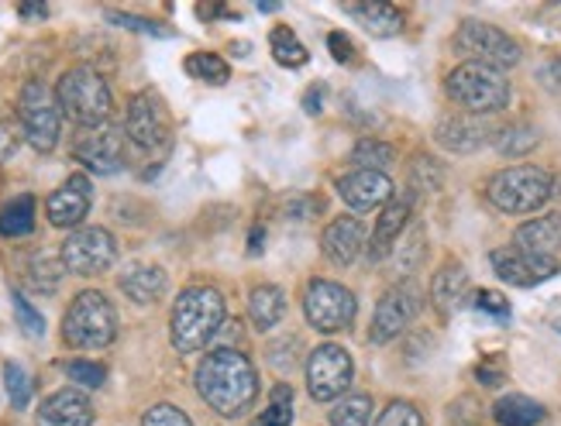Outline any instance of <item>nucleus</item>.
Instances as JSON below:
<instances>
[{
  "instance_id": "29",
  "label": "nucleus",
  "mask_w": 561,
  "mask_h": 426,
  "mask_svg": "<svg viewBox=\"0 0 561 426\" xmlns=\"http://www.w3.org/2000/svg\"><path fill=\"white\" fill-rule=\"evenodd\" d=\"M541 141V135L530 128V124H506V128L496 131V152L506 156V159H520L527 152H534Z\"/></svg>"
},
{
  "instance_id": "11",
  "label": "nucleus",
  "mask_w": 561,
  "mask_h": 426,
  "mask_svg": "<svg viewBox=\"0 0 561 426\" xmlns=\"http://www.w3.org/2000/svg\"><path fill=\"white\" fill-rule=\"evenodd\" d=\"M355 379V361L341 344H321L307 361V389L317 403L345 395Z\"/></svg>"
},
{
  "instance_id": "18",
  "label": "nucleus",
  "mask_w": 561,
  "mask_h": 426,
  "mask_svg": "<svg viewBox=\"0 0 561 426\" xmlns=\"http://www.w3.org/2000/svg\"><path fill=\"white\" fill-rule=\"evenodd\" d=\"M90 196H93V186L87 175L83 172L69 175V180L48 196V204H45L48 223H53V228H77L90 210Z\"/></svg>"
},
{
  "instance_id": "6",
  "label": "nucleus",
  "mask_w": 561,
  "mask_h": 426,
  "mask_svg": "<svg viewBox=\"0 0 561 426\" xmlns=\"http://www.w3.org/2000/svg\"><path fill=\"white\" fill-rule=\"evenodd\" d=\"M62 337H66V344L80 347V350H101V347L114 344L117 313L111 307V299L96 289H83L77 299H72V307L66 310Z\"/></svg>"
},
{
  "instance_id": "40",
  "label": "nucleus",
  "mask_w": 561,
  "mask_h": 426,
  "mask_svg": "<svg viewBox=\"0 0 561 426\" xmlns=\"http://www.w3.org/2000/svg\"><path fill=\"white\" fill-rule=\"evenodd\" d=\"M413 165H417V169L410 172V180H413V193H417V189L431 193V189H437V186H442V165H437L434 159L421 156V159L413 162Z\"/></svg>"
},
{
  "instance_id": "31",
  "label": "nucleus",
  "mask_w": 561,
  "mask_h": 426,
  "mask_svg": "<svg viewBox=\"0 0 561 426\" xmlns=\"http://www.w3.org/2000/svg\"><path fill=\"white\" fill-rule=\"evenodd\" d=\"M270 48H273V59L279 62V66H286V69H300V66H307V48H304V42L293 35L286 24H276L273 28V35H270Z\"/></svg>"
},
{
  "instance_id": "12",
  "label": "nucleus",
  "mask_w": 561,
  "mask_h": 426,
  "mask_svg": "<svg viewBox=\"0 0 561 426\" xmlns=\"http://www.w3.org/2000/svg\"><path fill=\"white\" fill-rule=\"evenodd\" d=\"M59 258L72 275H101L117 258V241L104 228H80L66 238Z\"/></svg>"
},
{
  "instance_id": "43",
  "label": "nucleus",
  "mask_w": 561,
  "mask_h": 426,
  "mask_svg": "<svg viewBox=\"0 0 561 426\" xmlns=\"http://www.w3.org/2000/svg\"><path fill=\"white\" fill-rule=\"evenodd\" d=\"M421 258H424V231L421 228H413V234H410V244L407 247H400V262H397V272H413L421 265Z\"/></svg>"
},
{
  "instance_id": "13",
  "label": "nucleus",
  "mask_w": 561,
  "mask_h": 426,
  "mask_svg": "<svg viewBox=\"0 0 561 426\" xmlns=\"http://www.w3.org/2000/svg\"><path fill=\"white\" fill-rule=\"evenodd\" d=\"M169 111L162 104V96L145 90V93H135L131 104H128V117H125V135L145 148V152H156V148H165L169 145Z\"/></svg>"
},
{
  "instance_id": "1",
  "label": "nucleus",
  "mask_w": 561,
  "mask_h": 426,
  "mask_svg": "<svg viewBox=\"0 0 561 426\" xmlns=\"http://www.w3.org/2000/svg\"><path fill=\"white\" fill-rule=\"evenodd\" d=\"M197 392L217 416H245L259 399V371L238 347H217L197 368Z\"/></svg>"
},
{
  "instance_id": "41",
  "label": "nucleus",
  "mask_w": 561,
  "mask_h": 426,
  "mask_svg": "<svg viewBox=\"0 0 561 426\" xmlns=\"http://www.w3.org/2000/svg\"><path fill=\"white\" fill-rule=\"evenodd\" d=\"M321 210H324V199H317V196H310V193H297V196H289V199H286V217L300 220V223L313 220Z\"/></svg>"
},
{
  "instance_id": "32",
  "label": "nucleus",
  "mask_w": 561,
  "mask_h": 426,
  "mask_svg": "<svg viewBox=\"0 0 561 426\" xmlns=\"http://www.w3.org/2000/svg\"><path fill=\"white\" fill-rule=\"evenodd\" d=\"M373 419V399L365 392H348L331 410V426H369Z\"/></svg>"
},
{
  "instance_id": "27",
  "label": "nucleus",
  "mask_w": 561,
  "mask_h": 426,
  "mask_svg": "<svg viewBox=\"0 0 561 426\" xmlns=\"http://www.w3.org/2000/svg\"><path fill=\"white\" fill-rule=\"evenodd\" d=\"M545 416H548L545 406L520 392H510V395L496 399V406H493V419L500 426H538Z\"/></svg>"
},
{
  "instance_id": "15",
  "label": "nucleus",
  "mask_w": 561,
  "mask_h": 426,
  "mask_svg": "<svg viewBox=\"0 0 561 426\" xmlns=\"http://www.w3.org/2000/svg\"><path fill=\"white\" fill-rule=\"evenodd\" d=\"M493 268L503 283L510 286H520V289H534L548 283L551 275L561 272V262L558 258H538V255H527V252H517V247H496L490 255Z\"/></svg>"
},
{
  "instance_id": "50",
  "label": "nucleus",
  "mask_w": 561,
  "mask_h": 426,
  "mask_svg": "<svg viewBox=\"0 0 561 426\" xmlns=\"http://www.w3.org/2000/svg\"><path fill=\"white\" fill-rule=\"evenodd\" d=\"M476 379H479L482 385H500V382H503V371H493V368H485V365H482V368L476 371Z\"/></svg>"
},
{
  "instance_id": "53",
  "label": "nucleus",
  "mask_w": 561,
  "mask_h": 426,
  "mask_svg": "<svg viewBox=\"0 0 561 426\" xmlns=\"http://www.w3.org/2000/svg\"><path fill=\"white\" fill-rule=\"evenodd\" d=\"M276 8H279V0H262V4H259V11H262V14H273Z\"/></svg>"
},
{
  "instance_id": "16",
  "label": "nucleus",
  "mask_w": 561,
  "mask_h": 426,
  "mask_svg": "<svg viewBox=\"0 0 561 426\" xmlns=\"http://www.w3.org/2000/svg\"><path fill=\"white\" fill-rule=\"evenodd\" d=\"M496 131L500 128H493L485 117L451 114V117H445L442 124H437L434 138H437V145L448 148V152H455V156H472V152H479L482 145L496 141Z\"/></svg>"
},
{
  "instance_id": "51",
  "label": "nucleus",
  "mask_w": 561,
  "mask_h": 426,
  "mask_svg": "<svg viewBox=\"0 0 561 426\" xmlns=\"http://www.w3.org/2000/svg\"><path fill=\"white\" fill-rule=\"evenodd\" d=\"M21 14H24V18H45V14H48V8H45V4H38V0H28V4H21Z\"/></svg>"
},
{
  "instance_id": "42",
  "label": "nucleus",
  "mask_w": 561,
  "mask_h": 426,
  "mask_svg": "<svg viewBox=\"0 0 561 426\" xmlns=\"http://www.w3.org/2000/svg\"><path fill=\"white\" fill-rule=\"evenodd\" d=\"M141 426H193V423H190V416L180 406L159 403V406H152L149 413L141 416Z\"/></svg>"
},
{
  "instance_id": "5",
  "label": "nucleus",
  "mask_w": 561,
  "mask_h": 426,
  "mask_svg": "<svg viewBox=\"0 0 561 426\" xmlns=\"http://www.w3.org/2000/svg\"><path fill=\"white\" fill-rule=\"evenodd\" d=\"M485 196L503 214H534L554 196V180L541 165H514L493 175Z\"/></svg>"
},
{
  "instance_id": "26",
  "label": "nucleus",
  "mask_w": 561,
  "mask_h": 426,
  "mask_svg": "<svg viewBox=\"0 0 561 426\" xmlns=\"http://www.w3.org/2000/svg\"><path fill=\"white\" fill-rule=\"evenodd\" d=\"M249 313H252V323H255L262 334L273 331L276 323L286 316V296H283V289L273 286V283L255 286L252 296H249Z\"/></svg>"
},
{
  "instance_id": "45",
  "label": "nucleus",
  "mask_w": 561,
  "mask_h": 426,
  "mask_svg": "<svg viewBox=\"0 0 561 426\" xmlns=\"http://www.w3.org/2000/svg\"><path fill=\"white\" fill-rule=\"evenodd\" d=\"M107 21L117 24V28H135L141 35H165L156 21H145V18H135V14H117V11H107Z\"/></svg>"
},
{
  "instance_id": "34",
  "label": "nucleus",
  "mask_w": 561,
  "mask_h": 426,
  "mask_svg": "<svg viewBox=\"0 0 561 426\" xmlns=\"http://www.w3.org/2000/svg\"><path fill=\"white\" fill-rule=\"evenodd\" d=\"M62 272H66L62 258H53V255H45V252L32 255V262H28V279H32V286L42 289V292H56V289H59V279H62Z\"/></svg>"
},
{
  "instance_id": "35",
  "label": "nucleus",
  "mask_w": 561,
  "mask_h": 426,
  "mask_svg": "<svg viewBox=\"0 0 561 426\" xmlns=\"http://www.w3.org/2000/svg\"><path fill=\"white\" fill-rule=\"evenodd\" d=\"M289 423H293V389L279 382L273 389L270 410H265V416L255 426H289Z\"/></svg>"
},
{
  "instance_id": "8",
  "label": "nucleus",
  "mask_w": 561,
  "mask_h": 426,
  "mask_svg": "<svg viewBox=\"0 0 561 426\" xmlns=\"http://www.w3.org/2000/svg\"><path fill=\"white\" fill-rule=\"evenodd\" d=\"M455 48L461 56H469V62H479V66H490V69H514L524 53L520 45L510 38L503 28L490 21H479V18H469L458 24V35H455Z\"/></svg>"
},
{
  "instance_id": "7",
  "label": "nucleus",
  "mask_w": 561,
  "mask_h": 426,
  "mask_svg": "<svg viewBox=\"0 0 561 426\" xmlns=\"http://www.w3.org/2000/svg\"><path fill=\"white\" fill-rule=\"evenodd\" d=\"M18 124L35 152H53L62 131V107L45 83H24L18 96Z\"/></svg>"
},
{
  "instance_id": "9",
  "label": "nucleus",
  "mask_w": 561,
  "mask_h": 426,
  "mask_svg": "<svg viewBox=\"0 0 561 426\" xmlns=\"http://www.w3.org/2000/svg\"><path fill=\"white\" fill-rule=\"evenodd\" d=\"M421 307H424V296H421V289L413 279L389 286L382 292V299L376 303V313H373V323H369V341L373 344L397 341L410 327V323L417 320Z\"/></svg>"
},
{
  "instance_id": "14",
  "label": "nucleus",
  "mask_w": 561,
  "mask_h": 426,
  "mask_svg": "<svg viewBox=\"0 0 561 426\" xmlns=\"http://www.w3.org/2000/svg\"><path fill=\"white\" fill-rule=\"evenodd\" d=\"M72 156H77L80 165H87L90 172L111 175L125 165V135L114 124H101V128H87L77 135V145H72Z\"/></svg>"
},
{
  "instance_id": "19",
  "label": "nucleus",
  "mask_w": 561,
  "mask_h": 426,
  "mask_svg": "<svg viewBox=\"0 0 561 426\" xmlns=\"http://www.w3.org/2000/svg\"><path fill=\"white\" fill-rule=\"evenodd\" d=\"M413 217V193L410 196H393L389 204L382 207L379 220H376V231H373V241H369V262H386L389 252H393L397 238L407 231V223Z\"/></svg>"
},
{
  "instance_id": "20",
  "label": "nucleus",
  "mask_w": 561,
  "mask_h": 426,
  "mask_svg": "<svg viewBox=\"0 0 561 426\" xmlns=\"http://www.w3.org/2000/svg\"><path fill=\"white\" fill-rule=\"evenodd\" d=\"M35 426H93V406L80 389L53 392L38 406Z\"/></svg>"
},
{
  "instance_id": "4",
  "label": "nucleus",
  "mask_w": 561,
  "mask_h": 426,
  "mask_svg": "<svg viewBox=\"0 0 561 426\" xmlns=\"http://www.w3.org/2000/svg\"><path fill=\"white\" fill-rule=\"evenodd\" d=\"M445 93L451 104L469 111L472 117H490L500 114L510 104V83L500 69L479 66V62H461L448 72Z\"/></svg>"
},
{
  "instance_id": "30",
  "label": "nucleus",
  "mask_w": 561,
  "mask_h": 426,
  "mask_svg": "<svg viewBox=\"0 0 561 426\" xmlns=\"http://www.w3.org/2000/svg\"><path fill=\"white\" fill-rule=\"evenodd\" d=\"M186 72L193 80H201L207 87H225L231 80V69L221 56H214V53H193L186 56Z\"/></svg>"
},
{
  "instance_id": "23",
  "label": "nucleus",
  "mask_w": 561,
  "mask_h": 426,
  "mask_svg": "<svg viewBox=\"0 0 561 426\" xmlns=\"http://www.w3.org/2000/svg\"><path fill=\"white\" fill-rule=\"evenodd\" d=\"M345 11L376 38H393L403 32V11L382 0H355V4H345Z\"/></svg>"
},
{
  "instance_id": "25",
  "label": "nucleus",
  "mask_w": 561,
  "mask_h": 426,
  "mask_svg": "<svg viewBox=\"0 0 561 426\" xmlns=\"http://www.w3.org/2000/svg\"><path fill=\"white\" fill-rule=\"evenodd\" d=\"M117 286L135 307H152L165 292V272L159 265H131L125 275H121Z\"/></svg>"
},
{
  "instance_id": "39",
  "label": "nucleus",
  "mask_w": 561,
  "mask_h": 426,
  "mask_svg": "<svg viewBox=\"0 0 561 426\" xmlns=\"http://www.w3.org/2000/svg\"><path fill=\"white\" fill-rule=\"evenodd\" d=\"M11 299H14V316H18V323H21V331L28 334V337H42V334H45V320H42V313H38L21 292H14Z\"/></svg>"
},
{
  "instance_id": "3",
  "label": "nucleus",
  "mask_w": 561,
  "mask_h": 426,
  "mask_svg": "<svg viewBox=\"0 0 561 426\" xmlns=\"http://www.w3.org/2000/svg\"><path fill=\"white\" fill-rule=\"evenodd\" d=\"M56 100H59L62 114L72 124H80V131L111 124V111H114L111 90L101 72L90 66H77V69L62 72V80L56 87Z\"/></svg>"
},
{
  "instance_id": "21",
  "label": "nucleus",
  "mask_w": 561,
  "mask_h": 426,
  "mask_svg": "<svg viewBox=\"0 0 561 426\" xmlns=\"http://www.w3.org/2000/svg\"><path fill=\"white\" fill-rule=\"evenodd\" d=\"M514 247L538 258H554L561 252V214H545L520 223L514 234Z\"/></svg>"
},
{
  "instance_id": "36",
  "label": "nucleus",
  "mask_w": 561,
  "mask_h": 426,
  "mask_svg": "<svg viewBox=\"0 0 561 426\" xmlns=\"http://www.w3.org/2000/svg\"><path fill=\"white\" fill-rule=\"evenodd\" d=\"M4 385H8V399H11L14 410L28 406V399H32V379H28V371H24L18 361H8L4 365Z\"/></svg>"
},
{
  "instance_id": "49",
  "label": "nucleus",
  "mask_w": 561,
  "mask_h": 426,
  "mask_svg": "<svg viewBox=\"0 0 561 426\" xmlns=\"http://www.w3.org/2000/svg\"><path fill=\"white\" fill-rule=\"evenodd\" d=\"M304 107H307V114H321V107H324V87H313L304 96Z\"/></svg>"
},
{
  "instance_id": "47",
  "label": "nucleus",
  "mask_w": 561,
  "mask_h": 426,
  "mask_svg": "<svg viewBox=\"0 0 561 426\" xmlns=\"http://www.w3.org/2000/svg\"><path fill=\"white\" fill-rule=\"evenodd\" d=\"M18 124L14 120H0V162H8L18 152Z\"/></svg>"
},
{
  "instance_id": "37",
  "label": "nucleus",
  "mask_w": 561,
  "mask_h": 426,
  "mask_svg": "<svg viewBox=\"0 0 561 426\" xmlns=\"http://www.w3.org/2000/svg\"><path fill=\"white\" fill-rule=\"evenodd\" d=\"M376 426H424V413L413 403H407V399H397V403H389L379 413Z\"/></svg>"
},
{
  "instance_id": "22",
  "label": "nucleus",
  "mask_w": 561,
  "mask_h": 426,
  "mask_svg": "<svg viewBox=\"0 0 561 426\" xmlns=\"http://www.w3.org/2000/svg\"><path fill=\"white\" fill-rule=\"evenodd\" d=\"M365 244V223L358 217H337L324 231V255L334 265H352Z\"/></svg>"
},
{
  "instance_id": "46",
  "label": "nucleus",
  "mask_w": 561,
  "mask_h": 426,
  "mask_svg": "<svg viewBox=\"0 0 561 426\" xmlns=\"http://www.w3.org/2000/svg\"><path fill=\"white\" fill-rule=\"evenodd\" d=\"M538 83H541L548 93L561 96V56H551V59H545V62L538 66Z\"/></svg>"
},
{
  "instance_id": "48",
  "label": "nucleus",
  "mask_w": 561,
  "mask_h": 426,
  "mask_svg": "<svg viewBox=\"0 0 561 426\" xmlns=\"http://www.w3.org/2000/svg\"><path fill=\"white\" fill-rule=\"evenodd\" d=\"M328 45H331V56H334L337 62H355V45H352L345 35H341V32H331Z\"/></svg>"
},
{
  "instance_id": "10",
  "label": "nucleus",
  "mask_w": 561,
  "mask_h": 426,
  "mask_svg": "<svg viewBox=\"0 0 561 426\" xmlns=\"http://www.w3.org/2000/svg\"><path fill=\"white\" fill-rule=\"evenodd\" d=\"M304 313H307L310 327L321 334L348 331L355 320V296L337 283L310 279V286L304 292Z\"/></svg>"
},
{
  "instance_id": "24",
  "label": "nucleus",
  "mask_w": 561,
  "mask_h": 426,
  "mask_svg": "<svg viewBox=\"0 0 561 426\" xmlns=\"http://www.w3.org/2000/svg\"><path fill=\"white\" fill-rule=\"evenodd\" d=\"M466 292H469V272L461 262L442 265L431 279V303L437 313H455L461 307V299H466Z\"/></svg>"
},
{
  "instance_id": "17",
  "label": "nucleus",
  "mask_w": 561,
  "mask_h": 426,
  "mask_svg": "<svg viewBox=\"0 0 561 426\" xmlns=\"http://www.w3.org/2000/svg\"><path fill=\"white\" fill-rule=\"evenodd\" d=\"M337 196L345 199L355 214H369L393 199V180H389L386 172H348L337 180Z\"/></svg>"
},
{
  "instance_id": "44",
  "label": "nucleus",
  "mask_w": 561,
  "mask_h": 426,
  "mask_svg": "<svg viewBox=\"0 0 561 426\" xmlns=\"http://www.w3.org/2000/svg\"><path fill=\"white\" fill-rule=\"evenodd\" d=\"M476 307H479L482 313L496 316V320H506V316H510L506 296H503V292H496V289H482V292H476Z\"/></svg>"
},
{
  "instance_id": "52",
  "label": "nucleus",
  "mask_w": 561,
  "mask_h": 426,
  "mask_svg": "<svg viewBox=\"0 0 561 426\" xmlns=\"http://www.w3.org/2000/svg\"><path fill=\"white\" fill-rule=\"evenodd\" d=\"M259 252H262V228L252 231V255H259Z\"/></svg>"
},
{
  "instance_id": "2",
  "label": "nucleus",
  "mask_w": 561,
  "mask_h": 426,
  "mask_svg": "<svg viewBox=\"0 0 561 426\" xmlns=\"http://www.w3.org/2000/svg\"><path fill=\"white\" fill-rule=\"evenodd\" d=\"M225 323V296L214 286H190L180 292L173 320H169V331H173V347L183 355L207 347L217 331Z\"/></svg>"
},
{
  "instance_id": "38",
  "label": "nucleus",
  "mask_w": 561,
  "mask_h": 426,
  "mask_svg": "<svg viewBox=\"0 0 561 426\" xmlns=\"http://www.w3.org/2000/svg\"><path fill=\"white\" fill-rule=\"evenodd\" d=\"M66 375L72 382H77L80 389H101L104 379H107V368L101 361H69L66 365Z\"/></svg>"
},
{
  "instance_id": "33",
  "label": "nucleus",
  "mask_w": 561,
  "mask_h": 426,
  "mask_svg": "<svg viewBox=\"0 0 561 426\" xmlns=\"http://www.w3.org/2000/svg\"><path fill=\"white\" fill-rule=\"evenodd\" d=\"M352 165H355V172H386L389 165H393V148H389L386 141L365 138L355 145Z\"/></svg>"
},
{
  "instance_id": "28",
  "label": "nucleus",
  "mask_w": 561,
  "mask_h": 426,
  "mask_svg": "<svg viewBox=\"0 0 561 426\" xmlns=\"http://www.w3.org/2000/svg\"><path fill=\"white\" fill-rule=\"evenodd\" d=\"M35 231V196L21 193L0 210V234L4 238H28Z\"/></svg>"
}]
</instances>
